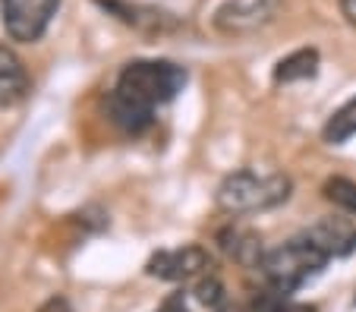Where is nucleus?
Segmentation results:
<instances>
[{"instance_id": "1", "label": "nucleus", "mask_w": 356, "mask_h": 312, "mask_svg": "<svg viewBox=\"0 0 356 312\" xmlns=\"http://www.w3.org/2000/svg\"><path fill=\"white\" fill-rule=\"evenodd\" d=\"M186 85V69L170 60H133L120 69L108 95V117L127 136H142L161 104L174 101Z\"/></svg>"}, {"instance_id": "2", "label": "nucleus", "mask_w": 356, "mask_h": 312, "mask_svg": "<svg viewBox=\"0 0 356 312\" xmlns=\"http://www.w3.org/2000/svg\"><path fill=\"white\" fill-rule=\"evenodd\" d=\"M287 174H259V170H236L221 180L215 192V202L227 215H256V211L277 208L290 199Z\"/></svg>"}, {"instance_id": "3", "label": "nucleus", "mask_w": 356, "mask_h": 312, "mask_svg": "<svg viewBox=\"0 0 356 312\" xmlns=\"http://www.w3.org/2000/svg\"><path fill=\"white\" fill-rule=\"evenodd\" d=\"M328 262H331L328 252L318 249L306 233H300V237L281 243L277 249L265 252L259 272H262V278L268 281L275 290L293 293V290H300V287H306L309 281H316L318 274L325 272Z\"/></svg>"}, {"instance_id": "4", "label": "nucleus", "mask_w": 356, "mask_h": 312, "mask_svg": "<svg viewBox=\"0 0 356 312\" xmlns=\"http://www.w3.org/2000/svg\"><path fill=\"white\" fill-rule=\"evenodd\" d=\"M60 0H0V22L13 41L32 44L47 32Z\"/></svg>"}, {"instance_id": "5", "label": "nucleus", "mask_w": 356, "mask_h": 312, "mask_svg": "<svg viewBox=\"0 0 356 312\" xmlns=\"http://www.w3.org/2000/svg\"><path fill=\"white\" fill-rule=\"evenodd\" d=\"M209 252L202 246H180V249H161L155 256L148 258L145 272L152 278H161V281H186L195 278L209 268Z\"/></svg>"}, {"instance_id": "6", "label": "nucleus", "mask_w": 356, "mask_h": 312, "mask_svg": "<svg viewBox=\"0 0 356 312\" xmlns=\"http://www.w3.org/2000/svg\"><path fill=\"white\" fill-rule=\"evenodd\" d=\"M302 233H306L318 249L328 252L331 258H347L350 252H356V224L350 217H337V215L322 217V221H316V224L306 227Z\"/></svg>"}, {"instance_id": "7", "label": "nucleus", "mask_w": 356, "mask_h": 312, "mask_svg": "<svg viewBox=\"0 0 356 312\" xmlns=\"http://www.w3.org/2000/svg\"><path fill=\"white\" fill-rule=\"evenodd\" d=\"M271 13H275V0H259V3H249V7H243V3H227V7L218 10V28L221 32H252V28L265 26V22L271 19Z\"/></svg>"}, {"instance_id": "8", "label": "nucleus", "mask_w": 356, "mask_h": 312, "mask_svg": "<svg viewBox=\"0 0 356 312\" xmlns=\"http://www.w3.org/2000/svg\"><path fill=\"white\" fill-rule=\"evenodd\" d=\"M218 243H221V249L227 252L234 262H240L243 268H256L262 265V256H265V246H262V237L252 231H246V227H224L221 233H218Z\"/></svg>"}, {"instance_id": "9", "label": "nucleus", "mask_w": 356, "mask_h": 312, "mask_svg": "<svg viewBox=\"0 0 356 312\" xmlns=\"http://www.w3.org/2000/svg\"><path fill=\"white\" fill-rule=\"evenodd\" d=\"M29 95V73L10 48L0 44V108H16Z\"/></svg>"}, {"instance_id": "10", "label": "nucleus", "mask_w": 356, "mask_h": 312, "mask_svg": "<svg viewBox=\"0 0 356 312\" xmlns=\"http://www.w3.org/2000/svg\"><path fill=\"white\" fill-rule=\"evenodd\" d=\"M318 76V51L316 48H300L277 60L275 67V82L277 85H290V82H306Z\"/></svg>"}, {"instance_id": "11", "label": "nucleus", "mask_w": 356, "mask_h": 312, "mask_svg": "<svg viewBox=\"0 0 356 312\" xmlns=\"http://www.w3.org/2000/svg\"><path fill=\"white\" fill-rule=\"evenodd\" d=\"M322 136H325V142H331V145H343L347 139L356 136V98H350L347 104H341V108L328 117Z\"/></svg>"}, {"instance_id": "12", "label": "nucleus", "mask_w": 356, "mask_h": 312, "mask_svg": "<svg viewBox=\"0 0 356 312\" xmlns=\"http://www.w3.org/2000/svg\"><path fill=\"white\" fill-rule=\"evenodd\" d=\"M252 312H318V309L316 306H309V303H300V299H293L290 293L275 290V287H271L268 293H262V297L256 299Z\"/></svg>"}, {"instance_id": "13", "label": "nucleus", "mask_w": 356, "mask_h": 312, "mask_svg": "<svg viewBox=\"0 0 356 312\" xmlns=\"http://www.w3.org/2000/svg\"><path fill=\"white\" fill-rule=\"evenodd\" d=\"M322 192L337 208H343L347 215H356V183L353 180H347V176H331Z\"/></svg>"}, {"instance_id": "14", "label": "nucleus", "mask_w": 356, "mask_h": 312, "mask_svg": "<svg viewBox=\"0 0 356 312\" xmlns=\"http://www.w3.org/2000/svg\"><path fill=\"white\" fill-rule=\"evenodd\" d=\"M193 293H195V299H199V303L205 306V309H211V312L221 309V306H224V284L215 278V274L202 278L199 284H195V290H193Z\"/></svg>"}, {"instance_id": "15", "label": "nucleus", "mask_w": 356, "mask_h": 312, "mask_svg": "<svg viewBox=\"0 0 356 312\" xmlns=\"http://www.w3.org/2000/svg\"><path fill=\"white\" fill-rule=\"evenodd\" d=\"M158 312H189L186 297H183V293H170V297L161 303V309H158Z\"/></svg>"}, {"instance_id": "16", "label": "nucleus", "mask_w": 356, "mask_h": 312, "mask_svg": "<svg viewBox=\"0 0 356 312\" xmlns=\"http://www.w3.org/2000/svg\"><path fill=\"white\" fill-rule=\"evenodd\" d=\"M38 312H73V306H70V299H63V297H51Z\"/></svg>"}, {"instance_id": "17", "label": "nucleus", "mask_w": 356, "mask_h": 312, "mask_svg": "<svg viewBox=\"0 0 356 312\" xmlns=\"http://www.w3.org/2000/svg\"><path fill=\"white\" fill-rule=\"evenodd\" d=\"M341 13L350 26H356V0H341Z\"/></svg>"}, {"instance_id": "18", "label": "nucleus", "mask_w": 356, "mask_h": 312, "mask_svg": "<svg viewBox=\"0 0 356 312\" xmlns=\"http://www.w3.org/2000/svg\"><path fill=\"white\" fill-rule=\"evenodd\" d=\"M215 312H243V309H236V306H221V309H215Z\"/></svg>"}, {"instance_id": "19", "label": "nucleus", "mask_w": 356, "mask_h": 312, "mask_svg": "<svg viewBox=\"0 0 356 312\" xmlns=\"http://www.w3.org/2000/svg\"><path fill=\"white\" fill-rule=\"evenodd\" d=\"M353 303H356V299H353Z\"/></svg>"}]
</instances>
